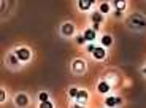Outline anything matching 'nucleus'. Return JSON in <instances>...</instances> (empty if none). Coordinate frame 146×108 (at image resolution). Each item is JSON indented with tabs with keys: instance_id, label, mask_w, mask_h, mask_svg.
I'll list each match as a JSON object with an SVG mask.
<instances>
[{
	"instance_id": "6ab92c4d",
	"label": "nucleus",
	"mask_w": 146,
	"mask_h": 108,
	"mask_svg": "<svg viewBox=\"0 0 146 108\" xmlns=\"http://www.w3.org/2000/svg\"><path fill=\"white\" fill-rule=\"evenodd\" d=\"M0 95H2L0 99H2V102H3L5 100V91H2V92H0Z\"/></svg>"
},
{
	"instance_id": "ddd939ff",
	"label": "nucleus",
	"mask_w": 146,
	"mask_h": 108,
	"mask_svg": "<svg viewBox=\"0 0 146 108\" xmlns=\"http://www.w3.org/2000/svg\"><path fill=\"white\" fill-rule=\"evenodd\" d=\"M113 5H116L117 10H124V8H125V2H116V0H114Z\"/></svg>"
},
{
	"instance_id": "f257e3e1",
	"label": "nucleus",
	"mask_w": 146,
	"mask_h": 108,
	"mask_svg": "<svg viewBox=\"0 0 146 108\" xmlns=\"http://www.w3.org/2000/svg\"><path fill=\"white\" fill-rule=\"evenodd\" d=\"M16 57H18L21 62L29 61V59H30V51L27 49V48H19V49L16 51Z\"/></svg>"
},
{
	"instance_id": "1a4fd4ad",
	"label": "nucleus",
	"mask_w": 146,
	"mask_h": 108,
	"mask_svg": "<svg viewBox=\"0 0 146 108\" xmlns=\"http://www.w3.org/2000/svg\"><path fill=\"white\" fill-rule=\"evenodd\" d=\"M92 21H94V24H100V22L103 21V18H102V13H97V11H95L94 15H92Z\"/></svg>"
},
{
	"instance_id": "aec40b11",
	"label": "nucleus",
	"mask_w": 146,
	"mask_h": 108,
	"mask_svg": "<svg viewBox=\"0 0 146 108\" xmlns=\"http://www.w3.org/2000/svg\"><path fill=\"white\" fill-rule=\"evenodd\" d=\"M145 73H146V67H145Z\"/></svg>"
},
{
	"instance_id": "7ed1b4c3",
	"label": "nucleus",
	"mask_w": 146,
	"mask_h": 108,
	"mask_svg": "<svg viewBox=\"0 0 146 108\" xmlns=\"http://www.w3.org/2000/svg\"><path fill=\"white\" fill-rule=\"evenodd\" d=\"M83 37H84V40H88V41H94L95 37H97V33H95L94 29H88L86 32H84Z\"/></svg>"
},
{
	"instance_id": "9b49d317",
	"label": "nucleus",
	"mask_w": 146,
	"mask_h": 108,
	"mask_svg": "<svg viewBox=\"0 0 146 108\" xmlns=\"http://www.w3.org/2000/svg\"><path fill=\"white\" fill-rule=\"evenodd\" d=\"M62 32H64V35H70V33H73V25L72 24H65L62 27Z\"/></svg>"
},
{
	"instance_id": "423d86ee",
	"label": "nucleus",
	"mask_w": 146,
	"mask_h": 108,
	"mask_svg": "<svg viewBox=\"0 0 146 108\" xmlns=\"http://www.w3.org/2000/svg\"><path fill=\"white\" fill-rule=\"evenodd\" d=\"M78 5H80V10H89V7H91L92 5V0H86V2H84V0H80V2H78Z\"/></svg>"
},
{
	"instance_id": "f03ea898",
	"label": "nucleus",
	"mask_w": 146,
	"mask_h": 108,
	"mask_svg": "<svg viewBox=\"0 0 146 108\" xmlns=\"http://www.w3.org/2000/svg\"><path fill=\"white\" fill-rule=\"evenodd\" d=\"M92 54H94V57L97 59V61H102V59L105 57V49H103L102 46H97V48H95V51H94Z\"/></svg>"
},
{
	"instance_id": "6e6552de",
	"label": "nucleus",
	"mask_w": 146,
	"mask_h": 108,
	"mask_svg": "<svg viewBox=\"0 0 146 108\" xmlns=\"http://www.w3.org/2000/svg\"><path fill=\"white\" fill-rule=\"evenodd\" d=\"M76 100L78 102H86V100H88V92H86V91H78Z\"/></svg>"
},
{
	"instance_id": "a211bd4d",
	"label": "nucleus",
	"mask_w": 146,
	"mask_h": 108,
	"mask_svg": "<svg viewBox=\"0 0 146 108\" xmlns=\"http://www.w3.org/2000/svg\"><path fill=\"white\" fill-rule=\"evenodd\" d=\"M76 41H78V45H83L84 43V37H78Z\"/></svg>"
},
{
	"instance_id": "f3484780",
	"label": "nucleus",
	"mask_w": 146,
	"mask_h": 108,
	"mask_svg": "<svg viewBox=\"0 0 146 108\" xmlns=\"http://www.w3.org/2000/svg\"><path fill=\"white\" fill-rule=\"evenodd\" d=\"M95 48H97L95 45H88V51H89V53H94V51H95Z\"/></svg>"
},
{
	"instance_id": "f8f14e48",
	"label": "nucleus",
	"mask_w": 146,
	"mask_h": 108,
	"mask_svg": "<svg viewBox=\"0 0 146 108\" xmlns=\"http://www.w3.org/2000/svg\"><path fill=\"white\" fill-rule=\"evenodd\" d=\"M110 11V3H102L100 5V13H108Z\"/></svg>"
},
{
	"instance_id": "dca6fc26",
	"label": "nucleus",
	"mask_w": 146,
	"mask_h": 108,
	"mask_svg": "<svg viewBox=\"0 0 146 108\" xmlns=\"http://www.w3.org/2000/svg\"><path fill=\"white\" fill-rule=\"evenodd\" d=\"M40 108H52V103L49 100H48V102H41Z\"/></svg>"
},
{
	"instance_id": "0eeeda50",
	"label": "nucleus",
	"mask_w": 146,
	"mask_h": 108,
	"mask_svg": "<svg viewBox=\"0 0 146 108\" xmlns=\"http://www.w3.org/2000/svg\"><path fill=\"white\" fill-rule=\"evenodd\" d=\"M111 43H113V38H111L110 35H103V37H102V45H103L105 48L111 46Z\"/></svg>"
},
{
	"instance_id": "9d476101",
	"label": "nucleus",
	"mask_w": 146,
	"mask_h": 108,
	"mask_svg": "<svg viewBox=\"0 0 146 108\" xmlns=\"http://www.w3.org/2000/svg\"><path fill=\"white\" fill-rule=\"evenodd\" d=\"M105 103H106V107H110V108H113L114 105H116V97H113V95H110V97H106Z\"/></svg>"
},
{
	"instance_id": "4468645a",
	"label": "nucleus",
	"mask_w": 146,
	"mask_h": 108,
	"mask_svg": "<svg viewBox=\"0 0 146 108\" xmlns=\"http://www.w3.org/2000/svg\"><path fill=\"white\" fill-rule=\"evenodd\" d=\"M68 95H70V97H73V99H76V95H78V89L72 87V89L68 91Z\"/></svg>"
},
{
	"instance_id": "20e7f679",
	"label": "nucleus",
	"mask_w": 146,
	"mask_h": 108,
	"mask_svg": "<svg viewBox=\"0 0 146 108\" xmlns=\"http://www.w3.org/2000/svg\"><path fill=\"white\" fill-rule=\"evenodd\" d=\"M97 89H99V92L106 94V92L110 91V83H106V81H100L99 86H97Z\"/></svg>"
},
{
	"instance_id": "39448f33",
	"label": "nucleus",
	"mask_w": 146,
	"mask_h": 108,
	"mask_svg": "<svg viewBox=\"0 0 146 108\" xmlns=\"http://www.w3.org/2000/svg\"><path fill=\"white\" fill-rule=\"evenodd\" d=\"M16 105H19V107H26L27 105V97L24 94H19L18 97H16Z\"/></svg>"
},
{
	"instance_id": "2eb2a0df",
	"label": "nucleus",
	"mask_w": 146,
	"mask_h": 108,
	"mask_svg": "<svg viewBox=\"0 0 146 108\" xmlns=\"http://www.w3.org/2000/svg\"><path fill=\"white\" fill-rule=\"evenodd\" d=\"M38 97H40L41 102H48V92H40L38 94Z\"/></svg>"
}]
</instances>
